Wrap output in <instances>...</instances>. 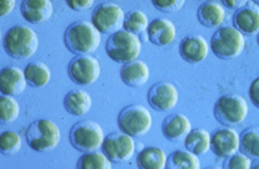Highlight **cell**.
Here are the masks:
<instances>
[{
	"mask_svg": "<svg viewBox=\"0 0 259 169\" xmlns=\"http://www.w3.org/2000/svg\"><path fill=\"white\" fill-rule=\"evenodd\" d=\"M177 35L175 24L165 18L153 20L148 27L150 41L156 46H166L170 44Z\"/></svg>",
	"mask_w": 259,
	"mask_h": 169,
	"instance_id": "obj_19",
	"label": "cell"
},
{
	"mask_svg": "<svg viewBox=\"0 0 259 169\" xmlns=\"http://www.w3.org/2000/svg\"><path fill=\"white\" fill-rule=\"evenodd\" d=\"M103 128L95 121L82 120L76 122L70 130L71 145L80 153H92L103 146L105 141Z\"/></svg>",
	"mask_w": 259,
	"mask_h": 169,
	"instance_id": "obj_5",
	"label": "cell"
},
{
	"mask_svg": "<svg viewBox=\"0 0 259 169\" xmlns=\"http://www.w3.org/2000/svg\"><path fill=\"white\" fill-rule=\"evenodd\" d=\"M70 79L79 86H90L101 76V64L91 55L74 57L68 65Z\"/></svg>",
	"mask_w": 259,
	"mask_h": 169,
	"instance_id": "obj_10",
	"label": "cell"
},
{
	"mask_svg": "<svg viewBox=\"0 0 259 169\" xmlns=\"http://www.w3.org/2000/svg\"><path fill=\"white\" fill-rule=\"evenodd\" d=\"M191 131V123L183 114H171L162 123V133L170 141H179L186 137Z\"/></svg>",
	"mask_w": 259,
	"mask_h": 169,
	"instance_id": "obj_20",
	"label": "cell"
},
{
	"mask_svg": "<svg viewBox=\"0 0 259 169\" xmlns=\"http://www.w3.org/2000/svg\"><path fill=\"white\" fill-rule=\"evenodd\" d=\"M23 18L31 24H41L50 20L54 6L50 0H25L20 6Z\"/></svg>",
	"mask_w": 259,
	"mask_h": 169,
	"instance_id": "obj_17",
	"label": "cell"
},
{
	"mask_svg": "<svg viewBox=\"0 0 259 169\" xmlns=\"http://www.w3.org/2000/svg\"><path fill=\"white\" fill-rule=\"evenodd\" d=\"M27 85L34 88H42L50 82L52 78L51 69L42 62H31L24 69Z\"/></svg>",
	"mask_w": 259,
	"mask_h": 169,
	"instance_id": "obj_25",
	"label": "cell"
},
{
	"mask_svg": "<svg viewBox=\"0 0 259 169\" xmlns=\"http://www.w3.org/2000/svg\"><path fill=\"white\" fill-rule=\"evenodd\" d=\"M226 17L224 7L218 2H206L198 9L199 22L208 28H215L220 26Z\"/></svg>",
	"mask_w": 259,
	"mask_h": 169,
	"instance_id": "obj_22",
	"label": "cell"
},
{
	"mask_svg": "<svg viewBox=\"0 0 259 169\" xmlns=\"http://www.w3.org/2000/svg\"><path fill=\"white\" fill-rule=\"evenodd\" d=\"M20 107L14 97L3 95L0 97V122L7 124L18 119Z\"/></svg>",
	"mask_w": 259,
	"mask_h": 169,
	"instance_id": "obj_30",
	"label": "cell"
},
{
	"mask_svg": "<svg viewBox=\"0 0 259 169\" xmlns=\"http://www.w3.org/2000/svg\"><path fill=\"white\" fill-rule=\"evenodd\" d=\"M209 53L207 41L200 35H189L184 37L179 45L181 58L190 64L203 62Z\"/></svg>",
	"mask_w": 259,
	"mask_h": 169,
	"instance_id": "obj_16",
	"label": "cell"
},
{
	"mask_svg": "<svg viewBox=\"0 0 259 169\" xmlns=\"http://www.w3.org/2000/svg\"><path fill=\"white\" fill-rule=\"evenodd\" d=\"M251 159L241 153L226 158L224 162V169H251Z\"/></svg>",
	"mask_w": 259,
	"mask_h": 169,
	"instance_id": "obj_32",
	"label": "cell"
},
{
	"mask_svg": "<svg viewBox=\"0 0 259 169\" xmlns=\"http://www.w3.org/2000/svg\"><path fill=\"white\" fill-rule=\"evenodd\" d=\"M76 169H112V165L104 153L92 151L80 156Z\"/></svg>",
	"mask_w": 259,
	"mask_h": 169,
	"instance_id": "obj_29",
	"label": "cell"
},
{
	"mask_svg": "<svg viewBox=\"0 0 259 169\" xmlns=\"http://www.w3.org/2000/svg\"><path fill=\"white\" fill-rule=\"evenodd\" d=\"M205 169H224V168H221V167H208V168H205Z\"/></svg>",
	"mask_w": 259,
	"mask_h": 169,
	"instance_id": "obj_39",
	"label": "cell"
},
{
	"mask_svg": "<svg viewBox=\"0 0 259 169\" xmlns=\"http://www.w3.org/2000/svg\"><path fill=\"white\" fill-rule=\"evenodd\" d=\"M39 40L36 31L26 25L11 27L4 37L6 53L16 60H26L37 53Z\"/></svg>",
	"mask_w": 259,
	"mask_h": 169,
	"instance_id": "obj_2",
	"label": "cell"
},
{
	"mask_svg": "<svg viewBox=\"0 0 259 169\" xmlns=\"http://www.w3.org/2000/svg\"><path fill=\"white\" fill-rule=\"evenodd\" d=\"M27 86L24 71L19 67L9 65L0 72V92L6 96H18Z\"/></svg>",
	"mask_w": 259,
	"mask_h": 169,
	"instance_id": "obj_14",
	"label": "cell"
},
{
	"mask_svg": "<svg viewBox=\"0 0 259 169\" xmlns=\"http://www.w3.org/2000/svg\"><path fill=\"white\" fill-rule=\"evenodd\" d=\"M16 6L15 0H4L0 2V17L4 18L7 15L11 14Z\"/></svg>",
	"mask_w": 259,
	"mask_h": 169,
	"instance_id": "obj_36",
	"label": "cell"
},
{
	"mask_svg": "<svg viewBox=\"0 0 259 169\" xmlns=\"http://www.w3.org/2000/svg\"><path fill=\"white\" fill-rule=\"evenodd\" d=\"M184 144L189 153L196 156L207 154L211 145V135L204 129H194L185 137Z\"/></svg>",
	"mask_w": 259,
	"mask_h": 169,
	"instance_id": "obj_23",
	"label": "cell"
},
{
	"mask_svg": "<svg viewBox=\"0 0 259 169\" xmlns=\"http://www.w3.org/2000/svg\"><path fill=\"white\" fill-rule=\"evenodd\" d=\"M210 149L221 158H228L239 149V135L232 128H222L211 135Z\"/></svg>",
	"mask_w": 259,
	"mask_h": 169,
	"instance_id": "obj_13",
	"label": "cell"
},
{
	"mask_svg": "<svg viewBox=\"0 0 259 169\" xmlns=\"http://www.w3.org/2000/svg\"><path fill=\"white\" fill-rule=\"evenodd\" d=\"M234 28L244 36H254L259 33V6L255 3L235 11L233 16Z\"/></svg>",
	"mask_w": 259,
	"mask_h": 169,
	"instance_id": "obj_15",
	"label": "cell"
},
{
	"mask_svg": "<svg viewBox=\"0 0 259 169\" xmlns=\"http://www.w3.org/2000/svg\"><path fill=\"white\" fill-rule=\"evenodd\" d=\"M245 38L240 31L234 27H221L211 38L210 48L215 57L222 60H232L237 58L245 49Z\"/></svg>",
	"mask_w": 259,
	"mask_h": 169,
	"instance_id": "obj_6",
	"label": "cell"
},
{
	"mask_svg": "<svg viewBox=\"0 0 259 169\" xmlns=\"http://www.w3.org/2000/svg\"><path fill=\"white\" fill-rule=\"evenodd\" d=\"M251 169H259V159H257L256 161H254V162L252 163Z\"/></svg>",
	"mask_w": 259,
	"mask_h": 169,
	"instance_id": "obj_38",
	"label": "cell"
},
{
	"mask_svg": "<svg viewBox=\"0 0 259 169\" xmlns=\"http://www.w3.org/2000/svg\"><path fill=\"white\" fill-rule=\"evenodd\" d=\"M222 3L227 9L237 11L241 8L246 7L249 2H247V0H223Z\"/></svg>",
	"mask_w": 259,
	"mask_h": 169,
	"instance_id": "obj_37",
	"label": "cell"
},
{
	"mask_svg": "<svg viewBox=\"0 0 259 169\" xmlns=\"http://www.w3.org/2000/svg\"><path fill=\"white\" fill-rule=\"evenodd\" d=\"M102 41L101 32L92 22L78 20L71 23L64 33V43L70 53L83 56L95 53Z\"/></svg>",
	"mask_w": 259,
	"mask_h": 169,
	"instance_id": "obj_1",
	"label": "cell"
},
{
	"mask_svg": "<svg viewBox=\"0 0 259 169\" xmlns=\"http://www.w3.org/2000/svg\"><path fill=\"white\" fill-rule=\"evenodd\" d=\"M248 111L249 108L246 99L236 94L223 95L218 99L213 109L215 119L228 128L244 121Z\"/></svg>",
	"mask_w": 259,
	"mask_h": 169,
	"instance_id": "obj_8",
	"label": "cell"
},
{
	"mask_svg": "<svg viewBox=\"0 0 259 169\" xmlns=\"http://www.w3.org/2000/svg\"><path fill=\"white\" fill-rule=\"evenodd\" d=\"M26 142L37 153H46L55 149L61 140L59 126L48 119H38L31 122L26 130Z\"/></svg>",
	"mask_w": 259,
	"mask_h": 169,
	"instance_id": "obj_3",
	"label": "cell"
},
{
	"mask_svg": "<svg viewBox=\"0 0 259 169\" xmlns=\"http://www.w3.org/2000/svg\"><path fill=\"white\" fill-rule=\"evenodd\" d=\"M148 101L156 111H170L178 105L179 92H178V89L174 83L168 81H159L150 88Z\"/></svg>",
	"mask_w": 259,
	"mask_h": 169,
	"instance_id": "obj_12",
	"label": "cell"
},
{
	"mask_svg": "<svg viewBox=\"0 0 259 169\" xmlns=\"http://www.w3.org/2000/svg\"><path fill=\"white\" fill-rule=\"evenodd\" d=\"M67 6L75 12H86L90 10L94 4L93 0H67Z\"/></svg>",
	"mask_w": 259,
	"mask_h": 169,
	"instance_id": "obj_34",
	"label": "cell"
},
{
	"mask_svg": "<svg viewBox=\"0 0 259 169\" xmlns=\"http://www.w3.org/2000/svg\"><path fill=\"white\" fill-rule=\"evenodd\" d=\"M165 169H201V163L188 150H176L167 158Z\"/></svg>",
	"mask_w": 259,
	"mask_h": 169,
	"instance_id": "obj_27",
	"label": "cell"
},
{
	"mask_svg": "<svg viewBox=\"0 0 259 169\" xmlns=\"http://www.w3.org/2000/svg\"><path fill=\"white\" fill-rule=\"evenodd\" d=\"M103 153L113 163H125L135 154L133 138L124 133L114 132L106 136L103 143Z\"/></svg>",
	"mask_w": 259,
	"mask_h": 169,
	"instance_id": "obj_11",
	"label": "cell"
},
{
	"mask_svg": "<svg viewBox=\"0 0 259 169\" xmlns=\"http://www.w3.org/2000/svg\"><path fill=\"white\" fill-rule=\"evenodd\" d=\"M257 43H258V45H259V33L257 35Z\"/></svg>",
	"mask_w": 259,
	"mask_h": 169,
	"instance_id": "obj_40",
	"label": "cell"
},
{
	"mask_svg": "<svg viewBox=\"0 0 259 169\" xmlns=\"http://www.w3.org/2000/svg\"><path fill=\"white\" fill-rule=\"evenodd\" d=\"M118 126L128 136L142 137L152 128L153 118L151 112L142 105H130L123 108L118 115Z\"/></svg>",
	"mask_w": 259,
	"mask_h": 169,
	"instance_id": "obj_7",
	"label": "cell"
},
{
	"mask_svg": "<svg viewBox=\"0 0 259 169\" xmlns=\"http://www.w3.org/2000/svg\"><path fill=\"white\" fill-rule=\"evenodd\" d=\"M63 105L65 110L73 116H84L92 107L90 94L82 89H73L64 97Z\"/></svg>",
	"mask_w": 259,
	"mask_h": 169,
	"instance_id": "obj_21",
	"label": "cell"
},
{
	"mask_svg": "<svg viewBox=\"0 0 259 169\" xmlns=\"http://www.w3.org/2000/svg\"><path fill=\"white\" fill-rule=\"evenodd\" d=\"M153 6L160 12L165 14H171L180 11L185 2L183 0H153Z\"/></svg>",
	"mask_w": 259,
	"mask_h": 169,
	"instance_id": "obj_33",
	"label": "cell"
},
{
	"mask_svg": "<svg viewBox=\"0 0 259 169\" xmlns=\"http://www.w3.org/2000/svg\"><path fill=\"white\" fill-rule=\"evenodd\" d=\"M106 52L112 61L124 65L138 58L141 52V41L134 33L120 30L109 37Z\"/></svg>",
	"mask_w": 259,
	"mask_h": 169,
	"instance_id": "obj_4",
	"label": "cell"
},
{
	"mask_svg": "<svg viewBox=\"0 0 259 169\" xmlns=\"http://www.w3.org/2000/svg\"><path fill=\"white\" fill-rule=\"evenodd\" d=\"M123 10L114 3H103L97 6L91 15V22L101 33L112 36L123 27Z\"/></svg>",
	"mask_w": 259,
	"mask_h": 169,
	"instance_id": "obj_9",
	"label": "cell"
},
{
	"mask_svg": "<svg viewBox=\"0 0 259 169\" xmlns=\"http://www.w3.org/2000/svg\"><path fill=\"white\" fill-rule=\"evenodd\" d=\"M148 16L140 10L130 11L124 15L123 28L134 35H140L144 30H148L149 27Z\"/></svg>",
	"mask_w": 259,
	"mask_h": 169,
	"instance_id": "obj_28",
	"label": "cell"
},
{
	"mask_svg": "<svg viewBox=\"0 0 259 169\" xmlns=\"http://www.w3.org/2000/svg\"><path fill=\"white\" fill-rule=\"evenodd\" d=\"M22 146V140L19 134L13 131H6L0 135V151L5 156H14L18 154Z\"/></svg>",
	"mask_w": 259,
	"mask_h": 169,
	"instance_id": "obj_31",
	"label": "cell"
},
{
	"mask_svg": "<svg viewBox=\"0 0 259 169\" xmlns=\"http://www.w3.org/2000/svg\"><path fill=\"white\" fill-rule=\"evenodd\" d=\"M167 157L163 149L150 146L142 149L137 156L139 169H165Z\"/></svg>",
	"mask_w": 259,
	"mask_h": 169,
	"instance_id": "obj_24",
	"label": "cell"
},
{
	"mask_svg": "<svg viewBox=\"0 0 259 169\" xmlns=\"http://www.w3.org/2000/svg\"><path fill=\"white\" fill-rule=\"evenodd\" d=\"M239 150L250 159H259V128L253 126L239 135Z\"/></svg>",
	"mask_w": 259,
	"mask_h": 169,
	"instance_id": "obj_26",
	"label": "cell"
},
{
	"mask_svg": "<svg viewBox=\"0 0 259 169\" xmlns=\"http://www.w3.org/2000/svg\"><path fill=\"white\" fill-rule=\"evenodd\" d=\"M120 78L128 87H141L150 78L149 66L140 60L124 64L120 69Z\"/></svg>",
	"mask_w": 259,
	"mask_h": 169,
	"instance_id": "obj_18",
	"label": "cell"
},
{
	"mask_svg": "<svg viewBox=\"0 0 259 169\" xmlns=\"http://www.w3.org/2000/svg\"><path fill=\"white\" fill-rule=\"evenodd\" d=\"M249 96L251 99V103L259 109V77H257L251 83L249 89Z\"/></svg>",
	"mask_w": 259,
	"mask_h": 169,
	"instance_id": "obj_35",
	"label": "cell"
}]
</instances>
